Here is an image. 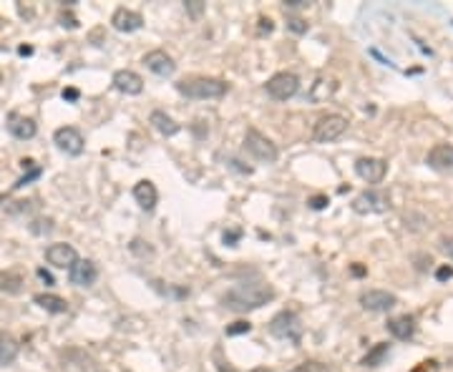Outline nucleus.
<instances>
[{
    "instance_id": "obj_35",
    "label": "nucleus",
    "mask_w": 453,
    "mask_h": 372,
    "mask_svg": "<svg viewBox=\"0 0 453 372\" xmlns=\"http://www.w3.org/2000/svg\"><path fill=\"white\" fill-rule=\"evenodd\" d=\"M272 28H275V26H272V20H269V18H260V31H262V33H272Z\"/></svg>"
},
{
    "instance_id": "obj_13",
    "label": "nucleus",
    "mask_w": 453,
    "mask_h": 372,
    "mask_svg": "<svg viewBox=\"0 0 453 372\" xmlns=\"http://www.w3.org/2000/svg\"><path fill=\"white\" fill-rule=\"evenodd\" d=\"M113 88L126 93V96H138V93L144 91V79H141L136 71L121 68V71L113 73Z\"/></svg>"
},
{
    "instance_id": "obj_27",
    "label": "nucleus",
    "mask_w": 453,
    "mask_h": 372,
    "mask_svg": "<svg viewBox=\"0 0 453 372\" xmlns=\"http://www.w3.org/2000/svg\"><path fill=\"white\" fill-rule=\"evenodd\" d=\"M252 330V325L250 322H244V320H239V322H232L230 327H227V337H235V334H247Z\"/></svg>"
},
{
    "instance_id": "obj_33",
    "label": "nucleus",
    "mask_w": 453,
    "mask_h": 372,
    "mask_svg": "<svg viewBox=\"0 0 453 372\" xmlns=\"http://www.w3.org/2000/svg\"><path fill=\"white\" fill-rule=\"evenodd\" d=\"M310 207H312V209H325V207H328V196H312V199H310Z\"/></svg>"
},
{
    "instance_id": "obj_2",
    "label": "nucleus",
    "mask_w": 453,
    "mask_h": 372,
    "mask_svg": "<svg viewBox=\"0 0 453 372\" xmlns=\"http://www.w3.org/2000/svg\"><path fill=\"white\" fill-rule=\"evenodd\" d=\"M177 91L186 98L207 101V98H222L227 93V83L222 79H191L177 83Z\"/></svg>"
},
{
    "instance_id": "obj_30",
    "label": "nucleus",
    "mask_w": 453,
    "mask_h": 372,
    "mask_svg": "<svg viewBox=\"0 0 453 372\" xmlns=\"http://www.w3.org/2000/svg\"><path fill=\"white\" fill-rule=\"evenodd\" d=\"M438 249L453 261V236H443V239H440V244H438Z\"/></svg>"
},
{
    "instance_id": "obj_5",
    "label": "nucleus",
    "mask_w": 453,
    "mask_h": 372,
    "mask_svg": "<svg viewBox=\"0 0 453 372\" xmlns=\"http://www.w3.org/2000/svg\"><path fill=\"white\" fill-rule=\"evenodd\" d=\"M269 334L272 337H277V340H287V342H300V334H302V325L300 320H297L295 312H280L272 317V322H269Z\"/></svg>"
},
{
    "instance_id": "obj_4",
    "label": "nucleus",
    "mask_w": 453,
    "mask_h": 372,
    "mask_svg": "<svg viewBox=\"0 0 453 372\" xmlns=\"http://www.w3.org/2000/svg\"><path fill=\"white\" fill-rule=\"evenodd\" d=\"M348 131V118L340 113H328V116L317 118L315 129H312V138L317 144H333L337 138H342V134Z\"/></svg>"
},
{
    "instance_id": "obj_25",
    "label": "nucleus",
    "mask_w": 453,
    "mask_h": 372,
    "mask_svg": "<svg viewBox=\"0 0 453 372\" xmlns=\"http://www.w3.org/2000/svg\"><path fill=\"white\" fill-rule=\"evenodd\" d=\"M289 372H330V367L322 365V362H317V359H308V362H300V365H295Z\"/></svg>"
},
{
    "instance_id": "obj_9",
    "label": "nucleus",
    "mask_w": 453,
    "mask_h": 372,
    "mask_svg": "<svg viewBox=\"0 0 453 372\" xmlns=\"http://www.w3.org/2000/svg\"><path fill=\"white\" fill-rule=\"evenodd\" d=\"M355 174L368 184H381L388 174V161L375 156H363L355 161Z\"/></svg>"
},
{
    "instance_id": "obj_10",
    "label": "nucleus",
    "mask_w": 453,
    "mask_h": 372,
    "mask_svg": "<svg viewBox=\"0 0 453 372\" xmlns=\"http://www.w3.org/2000/svg\"><path fill=\"white\" fill-rule=\"evenodd\" d=\"M360 305L368 312H388V309H393L398 305V297L386 289H365L360 294Z\"/></svg>"
},
{
    "instance_id": "obj_42",
    "label": "nucleus",
    "mask_w": 453,
    "mask_h": 372,
    "mask_svg": "<svg viewBox=\"0 0 453 372\" xmlns=\"http://www.w3.org/2000/svg\"><path fill=\"white\" fill-rule=\"evenodd\" d=\"M255 372H269V370H264V367H260V370H255Z\"/></svg>"
},
{
    "instance_id": "obj_36",
    "label": "nucleus",
    "mask_w": 453,
    "mask_h": 372,
    "mask_svg": "<svg viewBox=\"0 0 453 372\" xmlns=\"http://www.w3.org/2000/svg\"><path fill=\"white\" fill-rule=\"evenodd\" d=\"M63 98H66V101H79V91H76V88H66V91H63Z\"/></svg>"
},
{
    "instance_id": "obj_19",
    "label": "nucleus",
    "mask_w": 453,
    "mask_h": 372,
    "mask_svg": "<svg viewBox=\"0 0 453 372\" xmlns=\"http://www.w3.org/2000/svg\"><path fill=\"white\" fill-rule=\"evenodd\" d=\"M388 332L393 334L395 340H411L415 334V320L411 314L393 317V320H388Z\"/></svg>"
},
{
    "instance_id": "obj_23",
    "label": "nucleus",
    "mask_w": 453,
    "mask_h": 372,
    "mask_svg": "<svg viewBox=\"0 0 453 372\" xmlns=\"http://www.w3.org/2000/svg\"><path fill=\"white\" fill-rule=\"evenodd\" d=\"M23 289V277L18 272H0V292L18 294Z\"/></svg>"
},
{
    "instance_id": "obj_41",
    "label": "nucleus",
    "mask_w": 453,
    "mask_h": 372,
    "mask_svg": "<svg viewBox=\"0 0 453 372\" xmlns=\"http://www.w3.org/2000/svg\"><path fill=\"white\" fill-rule=\"evenodd\" d=\"M31 53H33V51H31L28 46H20V56H31Z\"/></svg>"
},
{
    "instance_id": "obj_20",
    "label": "nucleus",
    "mask_w": 453,
    "mask_h": 372,
    "mask_svg": "<svg viewBox=\"0 0 453 372\" xmlns=\"http://www.w3.org/2000/svg\"><path fill=\"white\" fill-rule=\"evenodd\" d=\"M149 124L154 126V129H157L161 136H177L179 129H182V126H179L177 121H174V118H171L166 111H151Z\"/></svg>"
},
{
    "instance_id": "obj_29",
    "label": "nucleus",
    "mask_w": 453,
    "mask_h": 372,
    "mask_svg": "<svg viewBox=\"0 0 453 372\" xmlns=\"http://www.w3.org/2000/svg\"><path fill=\"white\" fill-rule=\"evenodd\" d=\"M411 372H440V365L436 359H426V362H420V365L413 367Z\"/></svg>"
},
{
    "instance_id": "obj_21",
    "label": "nucleus",
    "mask_w": 453,
    "mask_h": 372,
    "mask_svg": "<svg viewBox=\"0 0 453 372\" xmlns=\"http://www.w3.org/2000/svg\"><path fill=\"white\" fill-rule=\"evenodd\" d=\"M20 353V345L10 332H0V365H13Z\"/></svg>"
},
{
    "instance_id": "obj_28",
    "label": "nucleus",
    "mask_w": 453,
    "mask_h": 372,
    "mask_svg": "<svg viewBox=\"0 0 453 372\" xmlns=\"http://www.w3.org/2000/svg\"><path fill=\"white\" fill-rule=\"evenodd\" d=\"M287 28L292 33H297V35L308 33V23H305L302 18H297V15H287Z\"/></svg>"
},
{
    "instance_id": "obj_34",
    "label": "nucleus",
    "mask_w": 453,
    "mask_h": 372,
    "mask_svg": "<svg viewBox=\"0 0 453 372\" xmlns=\"http://www.w3.org/2000/svg\"><path fill=\"white\" fill-rule=\"evenodd\" d=\"M453 277V267H438V272H436V280L438 282H446Z\"/></svg>"
},
{
    "instance_id": "obj_8",
    "label": "nucleus",
    "mask_w": 453,
    "mask_h": 372,
    "mask_svg": "<svg viewBox=\"0 0 453 372\" xmlns=\"http://www.w3.org/2000/svg\"><path fill=\"white\" fill-rule=\"evenodd\" d=\"M53 144L58 146L63 154H68V156H79L81 151H84L86 141H84V134L76 126H61L53 134Z\"/></svg>"
},
{
    "instance_id": "obj_6",
    "label": "nucleus",
    "mask_w": 453,
    "mask_h": 372,
    "mask_svg": "<svg viewBox=\"0 0 453 372\" xmlns=\"http://www.w3.org/2000/svg\"><path fill=\"white\" fill-rule=\"evenodd\" d=\"M264 91L275 98V101H287V98H292L300 91V79H297L295 73L280 71L264 83Z\"/></svg>"
},
{
    "instance_id": "obj_22",
    "label": "nucleus",
    "mask_w": 453,
    "mask_h": 372,
    "mask_svg": "<svg viewBox=\"0 0 453 372\" xmlns=\"http://www.w3.org/2000/svg\"><path fill=\"white\" fill-rule=\"evenodd\" d=\"M33 302L40 309H46V312H51V314L68 312V302L63 300V297H58V294H35Z\"/></svg>"
},
{
    "instance_id": "obj_26",
    "label": "nucleus",
    "mask_w": 453,
    "mask_h": 372,
    "mask_svg": "<svg viewBox=\"0 0 453 372\" xmlns=\"http://www.w3.org/2000/svg\"><path fill=\"white\" fill-rule=\"evenodd\" d=\"M129 249H132L136 257H151V254H154V249H151L149 242H144V239H134V242L129 244Z\"/></svg>"
},
{
    "instance_id": "obj_16",
    "label": "nucleus",
    "mask_w": 453,
    "mask_h": 372,
    "mask_svg": "<svg viewBox=\"0 0 453 372\" xmlns=\"http://www.w3.org/2000/svg\"><path fill=\"white\" fill-rule=\"evenodd\" d=\"M111 26L118 33H134L144 26V18L136 13V10H129V8H116L111 15Z\"/></svg>"
},
{
    "instance_id": "obj_15",
    "label": "nucleus",
    "mask_w": 453,
    "mask_h": 372,
    "mask_svg": "<svg viewBox=\"0 0 453 372\" xmlns=\"http://www.w3.org/2000/svg\"><path fill=\"white\" fill-rule=\"evenodd\" d=\"M68 277H71V284H76V287H91L96 277H99V269L91 259H79L68 269Z\"/></svg>"
},
{
    "instance_id": "obj_11",
    "label": "nucleus",
    "mask_w": 453,
    "mask_h": 372,
    "mask_svg": "<svg viewBox=\"0 0 453 372\" xmlns=\"http://www.w3.org/2000/svg\"><path fill=\"white\" fill-rule=\"evenodd\" d=\"M46 261L56 269H71L73 264L79 261V254H76V249H73L71 244L58 242V244L46 247Z\"/></svg>"
},
{
    "instance_id": "obj_43",
    "label": "nucleus",
    "mask_w": 453,
    "mask_h": 372,
    "mask_svg": "<svg viewBox=\"0 0 453 372\" xmlns=\"http://www.w3.org/2000/svg\"><path fill=\"white\" fill-rule=\"evenodd\" d=\"M0 81H3V73H0Z\"/></svg>"
},
{
    "instance_id": "obj_38",
    "label": "nucleus",
    "mask_w": 453,
    "mask_h": 372,
    "mask_svg": "<svg viewBox=\"0 0 453 372\" xmlns=\"http://www.w3.org/2000/svg\"><path fill=\"white\" fill-rule=\"evenodd\" d=\"M285 6H287V8H302V6H308V0H285Z\"/></svg>"
},
{
    "instance_id": "obj_14",
    "label": "nucleus",
    "mask_w": 453,
    "mask_h": 372,
    "mask_svg": "<svg viewBox=\"0 0 453 372\" xmlns=\"http://www.w3.org/2000/svg\"><path fill=\"white\" fill-rule=\"evenodd\" d=\"M426 163L431 169L440 171V174H453V146L451 144H436L428 151Z\"/></svg>"
},
{
    "instance_id": "obj_17",
    "label": "nucleus",
    "mask_w": 453,
    "mask_h": 372,
    "mask_svg": "<svg viewBox=\"0 0 453 372\" xmlns=\"http://www.w3.org/2000/svg\"><path fill=\"white\" fill-rule=\"evenodd\" d=\"M134 199H136V204L144 211H154L159 202V191L149 179H141V181H136V186H134Z\"/></svg>"
},
{
    "instance_id": "obj_12",
    "label": "nucleus",
    "mask_w": 453,
    "mask_h": 372,
    "mask_svg": "<svg viewBox=\"0 0 453 372\" xmlns=\"http://www.w3.org/2000/svg\"><path fill=\"white\" fill-rule=\"evenodd\" d=\"M144 65L151 73L161 76V79H169L177 71V63H174V58L166 51H149L144 56Z\"/></svg>"
},
{
    "instance_id": "obj_31",
    "label": "nucleus",
    "mask_w": 453,
    "mask_h": 372,
    "mask_svg": "<svg viewBox=\"0 0 453 372\" xmlns=\"http://www.w3.org/2000/svg\"><path fill=\"white\" fill-rule=\"evenodd\" d=\"M184 6H186V10L191 13V18H199V15H202V10H204L202 0H189V3H184Z\"/></svg>"
},
{
    "instance_id": "obj_7",
    "label": "nucleus",
    "mask_w": 453,
    "mask_h": 372,
    "mask_svg": "<svg viewBox=\"0 0 453 372\" xmlns=\"http://www.w3.org/2000/svg\"><path fill=\"white\" fill-rule=\"evenodd\" d=\"M390 209V199L383 191H363L353 199V211L355 214H383Z\"/></svg>"
},
{
    "instance_id": "obj_39",
    "label": "nucleus",
    "mask_w": 453,
    "mask_h": 372,
    "mask_svg": "<svg viewBox=\"0 0 453 372\" xmlns=\"http://www.w3.org/2000/svg\"><path fill=\"white\" fill-rule=\"evenodd\" d=\"M350 272H353L355 277H363V275H365V267H360V264H353V267H350Z\"/></svg>"
},
{
    "instance_id": "obj_32",
    "label": "nucleus",
    "mask_w": 453,
    "mask_h": 372,
    "mask_svg": "<svg viewBox=\"0 0 453 372\" xmlns=\"http://www.w3.org/2000/svg\"><path fill=\"white\" fill-rule=\"evenodd\" d=\"M58 20H61V26H63V28H76V26H79V23H76V18H73L71 13H66V10L58 15Z\"/></svg>"
},
{
    "instance_id": "obj_24",
    "label": "nucleus",
    "mask_w": 453,
    "mask_h": 372,
    "mask_svg": "<svg viewBox=\"0 0 453 372\" xmlns=\"http://www.w3.org/2000/svg\"><path fill=\"white\" fill-rule=\"evenodd\" d=\"M388 353H390V345H388V342H378V345H375L373 350H368V355L363 357V367L383 365V359L388 357Z\"/></svg>"
},
{
    "instance_id": "obj_3",
    "label": "nucleus",
    "mask_w": 453,
    "mask_h": 372,
    "mask_svg": "<svg viewBox=\"0 0 453 372\" xmlns=\"http://www.w3.org/2000/svg\"><path fill=\"white\" fill-rule=\"evenodd\" d=\"M244 151H247L252 159H257V161H262V163H272L280 156L277 146L257 129H247V134H244Z\"/></svg>"
},
{
    "instance_id": "obj_18",
    "label": "nucleus",
    "mask_w": 453,
    "mask_h": 372,
    "mask_svg": "<svg viewBox=\"0 0 453 372\" xmlns=\"http://www.w3.org/2000/svg\"><path fill=\"white\" fill-rule=\"evenodd\" d=\"M8 131H10L15 138H20V141H28V138H33L35 134H38V126H35L33 118L20 116V113H10V118H8Z\"/></svg>"
},
{
    "instance_id": "obj_40",
    "label": "nucleus",
    "mask_w": 453,
    "mask_h": 372,
    "mask_svg": "<svg viewBox=\"0 0 453 372\" xmlns=\"http://www.w3.org/2000/svg\"><path fill=\"white\" fill-rule=\"evenodd\" d=\"M38 277H40V280H46V282H48V284H53V277H51V275H48L46 269H38Z\"/></svg>"
},
{
    "instance_id": "obj_1",
    "label": "nucleus",
    "mask_w": 453,
    "mask_h": 372,
    "mask_svg": "<svg viewBox=\"0 0 453 372\" xmlns=\"http://www.w3.org/2000/svg\"><path fill=\"white\" fill-rule=\"evenodd\" d=\"M275 297V289L264 284V282H239L222 294L224 307L237 314H247L252 309L264 307L269 300Z\"/></svg>"
},
{
    "instance_id": "obj_37",
    "label": "nucleus",
    "mask_w": 453,
    "mask_h": 372,
    "mask_svg": "<svg viewBox=\"0 0 453 372\" xmlns=\"http://www.w3.org/2000/svg\"><path fill=\"white\" fill-rule=\"evenodd\" d=\"M217 370L219 372H237L235 367H232L230 362H224V359H219V362H217Z\"/></svg>"
}]
</instances>
